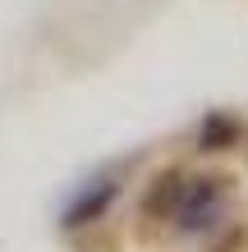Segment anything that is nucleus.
Segmentation results:
<instances>
[{
	"label": "nucleus",
	"instance_id": "20e7f679",
	"mask_svg": "<svg viewBox=\"0 0 248 252\" xmlns=\"http://www.w3.org/2000/svg\"><path fill=\"white\" fill-rule=\"evenodd\" d=\"M235 133H239V128H235V120H207V128H202V142L216 152V147H221L225 138H235Z\"/></svg>",
	"mask_w": 248,
	"mask_h": 252
},
{
	"label": "nucleus",
	"instance_id": "7ed1b4c3",
	"mask_svg": "<svg viewBox=\"0 0 248 252\" xmlns=\"http://www.w3.org/2000/svg\"><path fill=\"white\" fill-rule=\"evenodd\" d=\"M175 192H179V174H166V179H156V188L147 192V206H142V211H147L152 220H156V216H161V220H170Z\"/></svg>",
	"mask_w": 248,
	"mask_h": 252
},
{
	"label": "nucleus",
	"instance_id": "f03ea898",
	"mask_svg": "<svg viewBox=\"0 0 248 252\" xmlns=\"http://www.w3.org/2000/svg\"><path fill=\"white\" fill-rule=\"evenodd\" d=\"M115 192H120V184H115V174H101V179H92L74 202H69L65 211V225L78 229V225H92V220H101V211L115 202Z\"/></svg>",
	"mask_w": 248,
	"mask_h": 252
},
{
	"label": "nucleus",
	"instance_id": "f257e3e1",
	"mask_svg": "<svg viewBox=\"0 0 248 252\" xmlns=\"http://www.w3.org/2000/svg\"><path fill=\"white\" fill-rule=\"evenodd\" d=\"M225 216V179H179L170 220L184 234H207Z\"/></svg>",
	"mask_w": 248,
	"mask_h": 252
}]
</instances>
